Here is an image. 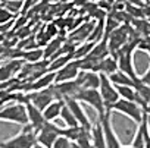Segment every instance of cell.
<instances>
[{"label":"cell","instance_id":"obj_1","mask_svg":"<svg viewBox=\"0 0 150 148\" xmlns=\"http://www.w3.org/2000/svg\"><path fill=\"white\" fill-rule=\"evenodd\" d=\"M35 144H37V130L30 123H27L16 136L0 142V148H33Z\"/></svg>","mask_w":150,"mask_h":148},{"label":"cell","instance_id":"obj_2","mask_svg":"<svg viewBox=\"0 0 150 148\" xmlns=\"http://www.w3.org/2000/svg\"><path fill=\"white\" fill-rule=\"evenodd\" d=\"M74 98L78 100L80 103H84V104H88L90 107H93L97 112V117H102L106 112H110L106 109L99 90H80L74 95Z\"/></svg>","mask_w":150,"mask_h":148},{"label":"cell","instance_id":"obj_3","mask_svg":"<svg viewBox=\"0 0 150 148\" xmlns=\"http://www.w3.org/2000/svg\"><path fill=\"white\" fill-rule=\"evenodd\" d=\"M110 112L121 113V114L127 116L128 119H131L132 122H135L137 125L141 123V119H143V114H144V110H143L135 101L122 100V98H119V100L110 107Z\"/></svg>","mask_w":150,"mask_h":148},{"label":"cell","instance_id":"obj_4","mask_svg":"<svg viewBox=\"0 0 150 148\" xmlns=\"http://www.w3.org/2000/svg\"><path fill=\"white\" fill-rule=\"evenodd\" d=\"M0 120L2 122H12L18 125H27L28 123V116H27V109L25 104L16 103L8 107H3L0 110Z\"/></svg>","mask_w":150,"mask_h":148},{"label":"cell","instance_id":"obj_5","mask_svg":"<svg viewBox=\"0 0 150 148\" xmlns=\"http://www.w3.org/2000/svg\"><path fill=\"white\" fill-rule=\"evenodd\" d=\"M99 93L102 95V100L106 106L108 110H110V107L119 100V94L116 91V87L109 81V78L106 75L100 73V85H99Z\"/></svg>","mask_w":150,"mask_h":148},{"label":"cell","instance_id":"obj_6","mask_svg":"<svg viewBox=\"0 0 150 148\" xmlns=\"http://www.w3.org/2000/svg\"><path fill=\"white\" fill-rule=\"evenodd\" d=\"M97 120L100 122L102 130H103V136L106 141V147L108 148H119L121 147V141L112 126V119H110V112H106L102 117H97Z\"/></svg>","mask_w":150,"mask_h":148},{"label":"cell","instance_id":"obj_7","mask_svg":"<svg viewBox=\"0 0 150 148\" xmlns=\"http://www.w3.org/2000/svg\"><path fill=\"white\" fill-rule=\"evenodd\" d=\"M59 136H60V128L53 122H46L43 128L37 132V142L46 148H52V145Z\"/></svg>","mask_w":150,"mask_h":148},{"label":"cell","instance_id":"obj_8","mask_svg":"<svg viewBox=\"0 0 150 148\" xmlns=\"http://www.w3.org/2000/svg\"><path fill=\"white\" fill-rule=\"evenodd\" d=\"M127 27H118L115 31H112L106 38H108V44H109V50L110 54H116L128 41H129V32L127 31Z\"/></svg>","mask_w":150,"mask_h":148},{"label":"cell","instance_id":"obj_9","mask_svg":"<svg viewBox=\"0 0 150 148\" xmlns=\"http://www.w3.org/2000/svg\"><path fill=\"white\" fill-rule=\"evenodd\" d=\"M30 103L34 104L37 109H40L41 112L53 101L59 100L54 90H53V85L47 90H41V91H34V93H30Z\"/></svg>","mask_w":150,"mask_h":148},{"label":"cell","instance_id":"obj_10","mask_svg":"<svg viewBox=\"0 0 150 148\" xmlns=\"http://www.w3.org/2000/svg\"><path fill=\"white\" fill-rule=\"evenodd\" d=\"M63 101H65V104L69 107V110L74 113V116H75V119H77V122H78L81 126H84L86 129H90V130H91L93 125H91V122H90L87 113L84 112L81 103H80L78 100H75L74 97H66V98H63Z\"/></svg>","mask_w":150,"mask_h":148},{"label":"cell","instance_id":"obj_11","mask_svg":"<svg viewBox=\"0 0 150 148\" xmlns=\"http://www.w3.org/2000/svg\"><path fill=\"white\" fill-rule=\"evenodd\" d=\"M75 81H77L80 90H99L100 73L91 72V70H80Z\"/></svg>","mask_w":150,"mask_h":148},{"label":"cell","instance_id":"obj_12","mask_svg":"<svg viewBox=\"0 0 150 148\" xmlns=\"http://www.w3.org/2000/svg\"><path fill=\"white\" fill-rule=\"evenodd\" d=\"M80 73V67H78V60H71L66 66H63L60 70L56 72V78H54V84H60V82H68V81H74L77 79Z\"/></svg>","mask_w":150,"mask_h":148},{"label":"cell","instance_id":"obj_13","mask_svg":"<svg viewBox=\"0 0 150 148\" xmlns=\"http://www.w3.org/2000/svg\"><path fill=\"white\" fill-rule=\"evenodd\" d=\"M54 78L56 73L54 72H46L40 78H37L35 81H31L28 84V93H34V91H41V90H47L52 85H54Z\"/></svg>","mask_w":150,"mask_h":148},{"label":"cell","instance_id":"obj_14","mask_svg":"<svg viewBox=\"0 0 150 148\" xmlns=\"http://www.w3.org/2000/svg\"><path fill=\"white\" fill-rule=\"evenodd\" d=\"M25 109H27V116H28V123L38 132L41 128H43V125L46 123V119H44V116H43V112L40 110V109H37L34 104H31V103H27L25 104Z\"/></svg>","mask_w":150,"mask_h":148},{"label":"cell","instance_id":"obj_15","mask_svg":"<svg viewBox=\"0 0 150 148\" xmlns=\"http://www.w3.org/2000/svg\"><path fill=\"white\" fill-rule=\"evenodd\" d=\"M62 38H52L43 48L44 53V60L52 62L53 59H56L57 56H60V50H62Z\"/></svg>","mask_w":150,"mask_h":148},{"label":"cell","instance_id":"obj_16","mask_svg":"<svg viewBox=\"0 0 150 148\" xmlns=\"http://www.w3.org/2000/svg\"><path fill=\"white\" fill-rule=\"evenodd\" d=\"M108 78L115 87H135V82L138 81V78L132 79L131 76H128L127 73H124L121 70H116L115 73H112Z\"/></svg>","mask_w":150,"mask_h":148},{"label":"cell","instance_id":"obj_17","mask_svg":"<svg viewBox=\"0 0 150 148\" xmlns=\"http://www.w3.org/2000/svg\"><path fill=\"white\" fill-rule=\"evenodd\" d=\"M116 70H119V69H118V62H116L115 56L105 57L99 63V67H97V73H102V75H106V76H110Z\"/></svg>","mask_w":150,"mask_h":148},{"label":"cell","instance_id":"obj_18","mask_svg":"<svg viewBox=\"0 0 150 148\" xmlns=\"http://www.w3.org/2000/svg\"><path fill=\"white\" fill-rule=\"evenodd\" d=\"M63 100H56L53 103H50L44 110H43V116L46 119V122H53L56 120L57 117H60V112H62V107H63Z\"/></svg>","mask_w":150,"mask_h":148},{"label":"cell","instance_id":"obj_19","mask_svg":"<svg viewBox=\"0 0 150 148\" xmlns=\"http://www.w3.org/2000/svg\"><path fill=\"white\" fill-rule=\"evenodd\" d=\"M21 62H16V60H12L11 63H8L6 66H0V84H3L6 81H9L15 73L22 67L19 66Z\"/></svg>","mask_w":150,"mask_h":148},{"label":"cell","instance_id":"obj_20","mask_svg":"<svg viewBox=\"0 0 150 148\" xmlns=\"http://www.w3.org/2000/svg\"><path fill=\"white\" fill-rule=\"evenodd\" d=\"M84 130H90V129H86L84 126L81 125H77V126H65V128H60V135L68 138L71 142H75Z\"/></svg>","mask_w":150,"mask_h":148},{"label":"cell","instance_id":"obj_21","mask_svg":"<svg viewBox=\"0 0 150 148\" xmlns=\"http://www.w3.org/2000/svg\"><path fill=\"white\" fill-rule=\"evenodd\" d=\"M71 60H74L72 54H60L57 56L56 59H53L52 62H49V66H47V72H57L60 70L63 66H66Z\"/></svg>","mask_w":150,"mask_h":148},{"label":"cell","instance_id":"obj_22","mask_svg":"<svg viewBox=\"0 0 150 148\" xmlns=\"http://www.w3.org/2000/svg\"><path fill=\"white\" fill-rule=\"evenodd\" d=\"M91 139H93L94 148H108V147H106L105 136H103V130H102V126H100V122H99V120H97V123L93 125V128H91Z\"/></svg>","mask_w":150,"mask_h":148},{"label":"cell","instance_id":"obj_23","mask_svg":"<svg viewBox=\"0 0 150 148\" xmlns=\"http://www.w3.org/2000/svg\"><path fill=\"white\" fill-rule=\"evenodd\" d=\"M22 60L28 62V63H37V62H41L44 60V53H43V48H31V50H24L22 54H21Z\"/></svg>","mask_w":150,"mask_h":148},{"label":"cell","instance_id":"obj_24","mask_svg":"<svg viewBox=\"0 0 150 148\" xmlns=\"http://www.w3.org/2000/svg\"><path fill=\"white\" fill-rule=\"evenodd\" d=\"M94 46H96V43H93V41H84V43L77 44V47H75V50H74L72 57L74 59H84L93 50Z\"/></svg>","mask_w":150,"mask_h":148},{"label":"cell","instance_id":"obj_25","mask_svg":"<svg viewBox=\"0 0 150 148\" xmlns=\"http://www.w3.org/2000/svg\"><path fill=\"white\" fill-rule=\"evenodd\" d=\"M63 103H65V101H63ZM60 119L63 120L65 126H77V125H80V123L77 122V119H75L74 113L69 110V107H68L66 104H63V107H62V112H60Z\"/></svg>","mask_w":150,"mask_h":148},{"label":"cell","instance_id":"obj_26","mask_svg":"<svg viewBox=\"0 0 150 148\" xmlns=\"http://www.w3.org/2000/svg\"><path fill=\"white\" fill-rule=\"evenodd\" d=\"M144 145H146V139H144V125H143V122H141V123L138 125V129H137V132H135L132 141H131V147H134V148H144Z\"/></svg>","mask_w":150,"mask_h":148},{"label":"cell","instance_id":"obj_27","mask_svg":"<svg viewBox=\"0 0 150 148\" xmlns=\"http://www.w3.org/2000/svg\"><path fill=\"white\" fill-rule=\"evenodd\" d=\"M2 8H6L12 15H18L22 12L24 9V2H21V0H6V3L2 6Z\"/></svg>","mask_w":150,"mask_h":148},{"label":"cell","instance_id":"obj_28","mask_svg":"<svg viewBox=\"0 0 150 148\" xmlns=\"http://www.w3.org/2000/svg\"><path fill=\"white\" fill-rule=\"evenodd\" d=\"M75 142L80 145V148H94L93 139H91V130H84V132L81 133V136L75 141Z\"/></svg>","mask_w":150,"mask_h":148},{"label":"cell","instance_id":"obj_29","mask_svg":"<svg viewBox=\"0 0 150 148\" xmlns=\"http://www.w3.org/2000/svg\"><path fill=\"white\" fill-rule=\"evenodd\" d=\"M116 91L119 94V98H122V100H129V101L135 100L134 87H116Z\"/></svg>","mask_w":150,"mask_h":148},{"label":"cell","instance_id":"obj_30","mask_svg":"<svg viewBox=\"0 0 150 148\" xmlns=\"http://www.w3.org/2000/svg\"><path fill=\"white\" fill-rule=\"evenodd\" d=\"M13 18H15V15H12L6 8L0 6V27L6 25V24H9V22H13Z\"/></svg>","mask_w":150,"mask_h":148},{"label":"cell","instance_id":"obj_31","mask_svg":"<svg viewBox=\"0 0 150 148\" xmlns=\"http://www.w3.org/2000/svg\"><path fill=\"white\" fill-rule=\"evenodd\" d=\"M69 145H71V141L68 139V138H65V136H59L56 141H54V144L52 145V148H69Z\"/></svg>","mask_w":150,"mask_h":148},{"label":"cell","instance_id":"obj_32","mask_svg":"<svg viewBox=\"0 0 150 148\" xmlns=\"http://www.w3.org/2000/svg\"><path fill=\"white\" fill-rule=\"evenodd\" d=\"M138 79H140V82H141V84H144V85L150 87V66H149V69L143 73L141 76H138Z\"/></svg>","mask_w":150,"mask_h":148},{"label":"cell","instance_id":"obj_33","mask_svg":"<svg viewBox=\"0 0 150 148\" xmlns=\"http://www.w3.org/2000/svg\"><path fill=\"white\" fill-rule=\"evenodd\" d=\"M147 132L150 135V112H147Z\"/></svg>","mask_w":150,"mask_h":148},{"label":"cell","instance_id":"obj_34","mask_svg":"<svg viewBox=\"0 0 150 148\" xmlns=\"http://www.w3.org/2000/svg\"><path fill=\"white\" fill-rule=\"evenodd\" d=\"M69 148H80V145H78L77 142H71V145H69Z\"/></svg>","mask_w":150,"mask_h":148},{"label":"cell","instance_id":"obj_35","mask_svg":"<svg viewBox=\"0 0 150 148\" xmlns=\"http://www.w3.org/2000/svg\"><path fill=\"white\" fill-rule=\"evenodd\" d=\"M119 148H134V147H131V145H121Z\"/></svg>","mask_w":150,"mask_h":148},{"label":"cell","instance_id":"obj_36","mask_svg":"<svg viewBox=\"0 0 150 148\" xmlns=\"http://www.w3.org/2000/svg\"><path fill=\"white\" fill-rule=\"evenodd\" d=\"M21 2H24V0H21Z\"/></svg>","mask_w":150,"mask_h":148},{"label":"cell","instance_id":"obj_37","mask_svg":"<svg viewBox=\"0 0 150 148\" xmlns=\"http://www.w3.org/2000/svg\"><path fill=\"white\" fill-rule=\"evenodd\" d=\"M147 38H150V37H147Z\"/></svg>","mask_w":150,"mask_h":148},{"label":"cell","instance_id":"obj_38","mask_svg":"<svg viewBox=\"0 0 150 148\" xmlns=\"http://www.w3.org/2000/svg\"><path fill=\"white\" fill-rule=\"evenodd\" d=\"M149 3H150V2H149Z\"/></svg>","mask_w":150,"mask_h":148}]
</instances>
